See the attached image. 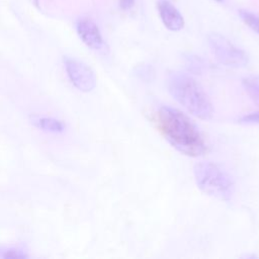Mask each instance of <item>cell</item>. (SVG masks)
Returning a JSON list of instances; mask_svg holds the SVG:
<instances>
[{
	"label": "cell",
	"instance_id": "obj_6",
	"mask_svg": "<svg viewBox=\"0 0 259 259\" xmlns=\"http://www.w3.org/2000/svg\"><path fill=\"white\" fill-rule=\"evenodd\" d=\"M76 31L81 40L90 49L101 51L104 48V40L96 22L88 17H79L75 22Z\"/></svg>",
	"mask_w": 259,
	"mask_h": 259
},
{
	"label": "cell",
	"instance_id": "obj_4",
	"mask_svg": "<svg viewBox=\"0 0 259 259\" xmlns=\"http://www.w3.org/2000/svg\"><path fill=\"white\" fill-rule=\"evenodd\" d=\"M207 42L217 60L227 67L243 68L249 62L246 52L218 32L209 33L207 35Z\"/></svg>",
	"mask_w": 259,
	"mask_h": 259
},
{
	"label": "cell",
	"instance_id": "obj_5",
	"mask_svg": "<svg viewBox=\"0 0 259 259\" xmlns=\"http://www.w3.org/2000/svg\"><path fill=\"white\" fill-rule=\"evenodd\" d=\"M64 65L71 83L82 92H90L96 86V76L86 64L66 57Z\"/></svg>",
	"mask_w": 259,
	"mask_h": 259
},
{
	"label": "cell",
	"instance_id": "obj_14",
	"mask_svg": "<svg viewBox=\"0 0 259 259\" xmlns=\"http://www.w3.org/2000/svg\"><path fill=\"white\" fill-rule=\"evenodd\" d=\"M240 122L248 124H259V111L245 114L240 118Z\"/></svg>",
	"mask_w": 259,
	"mask_h": 259
},
{
	"label": "cell",
	"instance_id": "obj_2",
	"mask_svg": "<svg viewBox=\"0 0 259 259\" xmlns=\"http://www.w3.org/2000/svg\"><path fill=\"white\" fill-rule=\"evenodd\" d=\"M169 93L190 114L209 119L212 116V104L200 84L190 75L182 72H172L167 79Z\"/></svg>",
	"mask_w": 259,
	"mask_h": 259
},
{
	"label": "cell",
	"instance_id": "obj_15",
	"mask_svg": "<svg viewBox=\"0 0 259 259\" xmlns=\"http://www.w3.org/2000/svg\"><path fill=\"white\" fill-rule=\"evenodd\" d=\"M135 4V0H119V7L126 11V10H130Z\"/></svg>",
	"mask_w": 259,
	"mask_h": 259
},
{
	"label": "cell",
	"instance_id": "obj_1",
	"mask_svg": "<svg viewBox=\"0 0 259 259\" xmlns=\"http://www.w3.org/2000/svg\"><path fill=\"white\" fill-rule=\"evenodd\" d=\"M157 125L163 137L180 153L189 157L203 155L207 146L192 120L180 110L162 106L157 112Z\"/></svg>",
	"mask_w": 259,
	"mask_h": 259
},
{
	"label": "cell",
	"instance_id": "obj_8",
	"mask_svg": "<svg viewBox=\"0 0 259 259\" xmlns=\"http://www.w3.org/2000/svg\"><path fill=\"white\" fill-rule=\"evenodd\" d=\"M31 122L38 128L50 132V133H63L65 131V124L61 120L54 118V117H39V116H33L31 118Z\"/></svg>",
	"mask_w": 259,
	"mask_h": 259
},
{
	"label": "cell",
	"instance_id": "obj_13",
	"mask_svg": "<svg viewBox=\"0 0 259 259\" xmlns=\"http://www.w3.org/2000/svg\"><path fill=\"white\" fill-rule=\"evenodd\" d=\"M137 75L143 80H151L152 75H154V70L150 66H143L137 69Z\"/></svg>",
	"mask_w": 259,
	"mask_h": 259
},
{
	"label": "cell",
	"instance_id": "obj_12",
	"mask_svg": "<svg viewBox=\"0 0 259 259\" xmlns=\"http://www.w3.org/2000/svg\"><path fill=\"white\" fill-rule=\"evenodd\" d=\"M1 258H25L27 257L23 252L17 249H0Z\"/></svg>",
	"mask_w": 259,
	"mask_h": 259
},
{
	"label": "cell",
	"instance_id": "obj_11",
	"mask_svg": "<svg viewBox=\"0 0 259 259\" xmlns=\"http://www.w3.org/2000/svg\"><path fill=\"white\" fill-rule=\"evenodd\" d=\"M187 65L190 71L192 72H200L201 69L203 68V62L200 58L196 57V56H189L188 57V61H187Z\"/></svg>",
	"mask_w": 259,
	"mask_h": 259
},
{
	"label": "cell",
	"instance_id": "obj_7",
	"mask_svg": "<svg viewBox=\"0 0 259 259\" xmlns=\"http://www.w3.org/2000/svg\"><path fill=\"white\" fill-rule=\"evenodd\" d=\"M157 8L163 24L172 31H179L184 27V18L178 9L168 0H159Z\"/></svg>",
	"mask_w": 259,
	"mask_h": 259
},
{
	"label": "cell",
	"instance_id": "obj_10",
	"mask_svg": "<svg viewBox=\"0 0 259 259\" xmlns=\"http://www.w3.org/2000/svg\"><path fill=\"white\" fill-rule=\"evenodd\" d=\"M239 15L244 23L253 31L259 34V16L247 10H240Z\"/></svg>",
	"mask_w": 259,
	"mask_h": 259
},
{
	"label": "cell",
	"instance_id": "obj_3",
	"mask_svg": "<svg viewBox=\"0 0 259 259\" xmlns=\"http://www.w3.org/2000/svg\"><path fill=\"white\" fill-rule=\"evenodd\" d=\"M195 182L205 194L219 200L228 201L234 194L235 183L232 176L220 165L200 162L193 169Z\"/></svg>",
	"mask_w": 259,
	"mask_h": 259
},
{
	"label": "cell",
	"instance_id": "obj_9",
	"mask_svg": "<svg viewBox=\"0 0 259 259\" xmlns=\"http://www.w3.org/2000/svg\"><path fill=\"white\" fill-rule=\"evenodd\" d=\"M242 85L254 103L259 105V75H250L243 78Z\"/></svg>",
	"mask_w": 259,
	"mask_h": 259
}]
</instances>
